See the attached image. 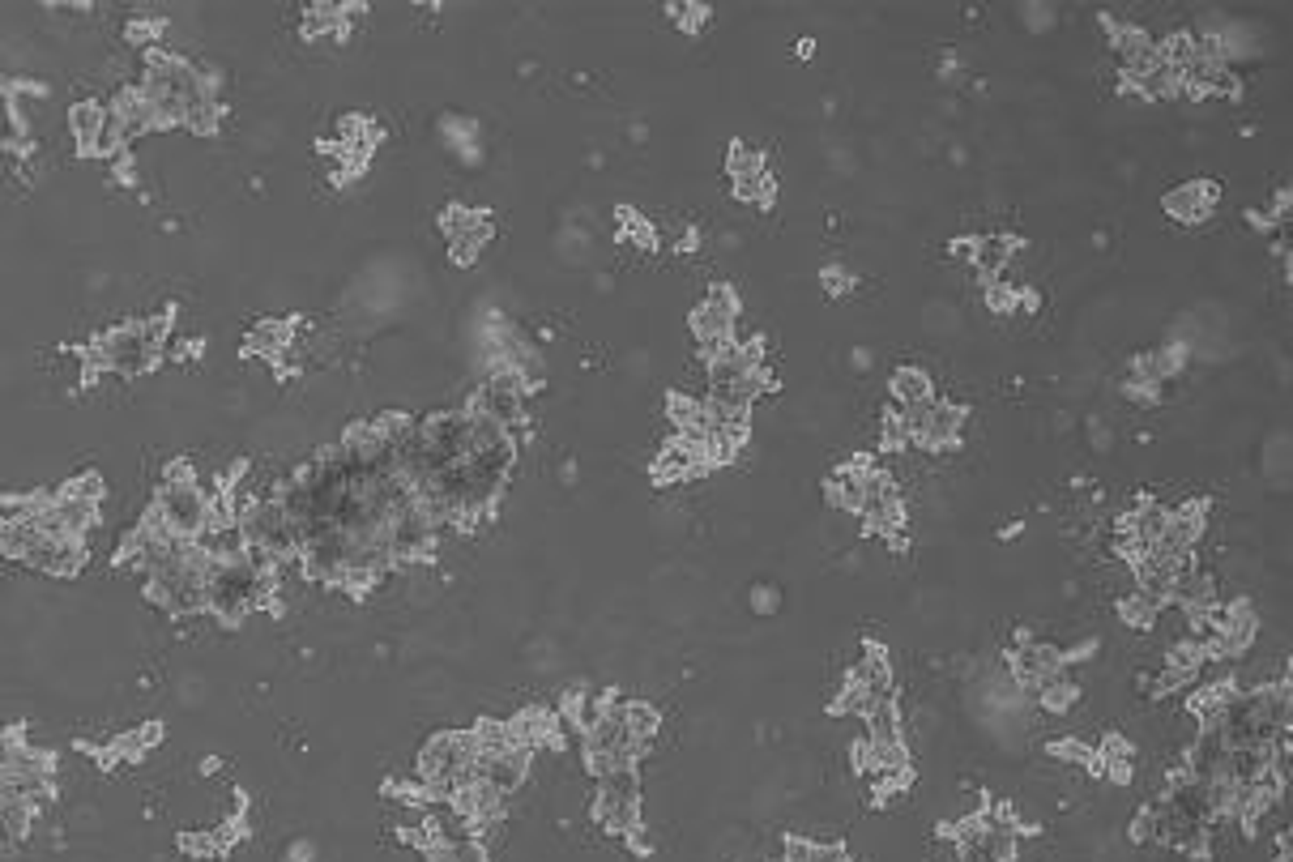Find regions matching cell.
Returning <instances> with one entry per match:
<instances>
[{"label":"cell","instance_id":"cell-1","mask_svg":"<svg viewBox=\"0 0 1293 862\" xmlns=\"http://www.w3.org/2000/svg\"><path fill=\"white\" fill-rule=\"evenodd\" d=\"M274 568L265 555L257 551H239V555H210L205 568V611L222 624H239L252 611L274 602Z\"/></svg>","mask_w":1293,"mask_h":862},{"label":"cell","instance_id":"cell-2","mask_svg":"<svg viewBox=\"0 0 1293 862\" xmlns=\"http://www.w3.org/2000/svg\"><path fill=\"white\" fill-rule=\"evenodd\" d=\"M163 333H167V321L120 325V329H111L107 338L99 342L94 359H99L103 372L137 376V372H146V367L158 359V350H163Z\"/></svg>","mask_w":1293,"mask_h":862},{"label":"cell","instance_id":"cell-3","mask_svg":"<svg viewBox=\"0 0 1293 862\" xmlns=\"http://www.w3.org/2000/svg\"><path fill=\"white\" fill-rule=\"evenodd\" d=\"M734 325H739V299H734L730 286L717 282L709 299L692 312V338L700 342V355H713L717 346L734 342V333H739Z\"/></svg>","mask_w":1293,"mask_h":862},{"label":"cell","instance_id":"cell-4","mask_svg":"<svg viewBox=\"0 0 1293 862\" xmlns=\"http://www.w3.org/2000/svg\"><path fill=\"white\" fill-rule=\"evenodd\" d=\"M1165 214L1174 222H1204L1212 210H1217V184L1212 180H1191V184H1178L1174 193H1165Z\"/></svg>","mask_w":1293,"mask_h":862},{"label":"cell","instance_id":"cell-5","mask_svg":"<svg viewBox=\"0 0 1293 862\" xmlns=\"http://www.w3.org/2000/svg\"><path fill=\"white\" fill-rule=\"evenodd\" d=\"M594 820L602 833L611 837H628L641 828V798H611V794H598L594 798Z\"/></svg>","mask_w":1293,"mask_h":862},{"label":"cell","instance_id":"cell-6","mask_svg":"<svg viewBox=\"0 0 1293 862\" xmlns=\"http://www.w3.org/2000/svg\"><path fill=\"white\" fill-rule=\"evenodd\" d=\"M1020 248V239L1016 235H982L978 239V248H973V265H978V274L982 278H999V269L1012 261V252Z\"/></svg>","mask_w":1293,"mask_h":862},{"label":"cell","instance_id":"cell-7","mask_svg":"<svg viewBox=\"0 0 1293 862\" xmlns=\"http://www.w3.org/2000/svg\"><path fill=\"white\" fill-rule=\"evenodd\" d=\"M615 713H619V722H624V730H628L641 747H649V743H653V734H658V726H662V717H658V709H653L649 700H619Z\"/></svg>","mask_w":1293,"mask_h":862},{"label":"cell","instance_id":"cell-8","mask_svg":"<svg viewBox=\"0 0 1293 862\" xmlns=\"http://www.w3.org/2000/svg\"><path fill=\"white\" fill-rule=\"evenodd\" d=\"M892 402L897 406H918V402H931V376L922 372V367H897L892 372Z\"/></svg>","mask_w":1293,"mask_h":862},{"label":"cell","instance_id":"cell-9","mask_svg":"<svg viewBox=\"0 0 1293 862\" xmlns=\"http://www.w3.org/2000/svg\"><path fill=\"white\" fill-rule=\"evenodd\" d=\"M867 722V739L871 743H901V713H897V700H875V705L862 713Z\"/></svg>","mask_w":1293,"mask_h":862},{"label":"cell","instance_id":"cell-10","mask_svg":"<svg viewBox=\"0 0 1293 862\" xmlns=\"http://www.w3.org/2000/svg\"><path fill=\"white\" fill-rule=\"evenodd\" d=\"M1076 696H1080V688L1067 679V670H1050V675L1042 679V688H1037V705H1042L1046 713H1067L1076 705Z\"/></svg>","mask_w":1293,"mask_h":862},{"label":"cell","instance_id":"cell-11","mask_svg":"<svg viewBox=\"0 0 1293 862\" xmlns=\"http://www.w3.org/2000/svg\"><path fill=\"white\" fill-rule=\"evenodd\" d=\"M726 171H730L734 188H739V184H752V180H760V175H769V167H764V154H760L756 146H747V141H734V146H730Z\"/></svg>","mask_w":1293,"mask_h":862},{"label":"cell","instance_id":"cell-12","mask_svg":"<svg viewBox=\"0 0 1293 862\" xmlns=\"http://www.w3.org/2000/svg\"><path fill=\"white\" fill-rule=\"evenodd\" d=\"M1119 615H1123V624H1131V628L1148 632V628H1157V619H1161V606H1157V602H1148L1144 594H1136V589H1131L1127 598H1119Z\"/></svg>","mask_w":1293,"mask_h":862},{"label":"cell","instance_id":"cell-13","mask_svg":"<svg viewBox=\"0 0 1293 862\" xmlns=\"http://www.w3.org/2000/svg\"><path fill=\"white\" fill-rule=\"evenodd\" d=\"M103 116H107V107H99V103H82L73 111V133L82 146H94V137L103 129Z\"/></svg>","mask_w":1293,"mask_h":862},{"label":"cell","instance_id":"cell-14","mask_svg":"<svg viewBox=\"0 0 1293 862\" xmlns=\"http://www.w3.org/2000/svg\"><path fill=\"white\" fill-rule=\"evenodd\" d=\"M880 444H884L888 453H905V449H909V431H905V419H901V410H897V406H892V410H884Z\"/></svg>","mask_w":1293,"mask_h":862},{"label":"cell","instance_id":"cell-15","mask_svg":"<svg viewBox=\"0 0 1293 862\" xmlns=\"http://www.w3.org/2000/svg\"><path fill=\"white\" fill-rule=\"evenodd\" d=\"M986 308H991L995 316H1016V286L995 278L991 286H986Z\"/></svg>","mask_w":1293,"mask_h":862},{"label":"cell","instance_id":"cell-16","mask_svg":"<svg viewBox=\"0 0 1293 862\" xmlns=\"http://www.w3.org/2000/svg\"><path fill=\"white\" fill-rule=\"evenodd\" d=\"M670 18H675L683 30H688V35H692V30H700V26H705V18H709V9L705 5H670Z\"/></svg>","mask_w":1293,"mask_h":862},{"label":"cell","instance_id":"cell-17","mask_svg":"<svg viewBox=\"0 0 1293 862\" xmlns=\"http://www.w3.org/2000/svg\"><path fill=\"white\" fill-rule=\"evenodd\" d=\"M1157 837V816H1153V803H1148L1144 811H1140V816L1136 820H1131V841H1153Z\"/></svg>","mask_w":1293,"mask_h":862},{"label":"cell","instance_id":"cell-18","mask_svg":"<svg viewBox=\"0 0 1293 862\" xmlns=\"http://www.w3.org/2000/svg\"><path fill=\"white\" fill-rule=\"evenodd\" d=\"M850 286H854V282H850V274H845L841 265H828V269H824V291H828V295H845Z\"/></svg>","mask_w":1293,"mask_h":862},{"label":"cell","instance_id":"cell-19","mask_svg":"<svg viewBox=\"0 0 1293 862\" xmlns=\"http://www.w3.org/2000/svg\"><path fill=\"white\" fill-rule=\"evenodd\" d=\"M752 606H756L760 615H769V611H777V594H773V589H756V594H752Z\"/></svg>","mask_w":1293,"mask_h":862}]
</instances>
